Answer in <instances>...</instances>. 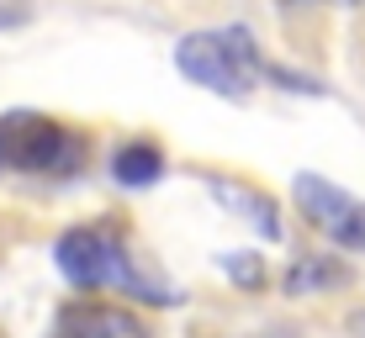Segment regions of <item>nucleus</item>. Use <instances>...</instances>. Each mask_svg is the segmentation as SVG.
Listing matches in <instances>:
<instances>
[{
  "instance_id": "obj_2",
  "label": "nucleus",
  "mask_w": 365,
  "mask_h": 338,
  "mask_svg": "<svg viewBox=\"0 0 365 338\" xmlns=\"http://www.w3.org/2000/svg\"><path fill=\"white\" fill-rule=\"evenodd\" d=\"M53 259H58V270H64V280L80 285V291L122 285V291L143 296V302H159V307L175 302V291L154 285L148 275H138V270H133V254H122L117 238H106V233H96V228H74V233H64V238H58V248H53Z\"/></svg>"
},
{
  "instance_id": "obj_3",
  "label": "nucleus",
  "mask_w": 365,
  "mask_h": 338,
  "mask_svg": "<svg viewBox=\"0 0 365 338\" xmlns=\"http://www.w3.org/2000/svg\"><path fill=\"white\" fill-rule=\"evenodd\" d=\"M0 164L27 174H74L85 164V137L43 111H6L0 117Z\"/></svg>"
},
{
  "instance_id": "obj_11",
  "label": "nucleus",
  "mask_w": 365,
  "mask_h": 338,
  "mask_svg": "<svg viewBox=\"0 0 365 338\" xmlns=\"http://www.w3.org/2000/svg\"><path fill=\"white\" fill-rule=\"evenodd\" d=\"M349 333H360V338H365V312H355V317H349Z\"/></svg>"
},
{
  "instance_id": "obj_9",
  "label": "nucleus",
  "mask_w": 365,
  "mask_h": 338,
  "mask_svg": "<svg viewBox=\"0 0 365 338\" xmlns=\"http://www.w3.org/2000/svg\"><path fill=\"white\" fill-rule=\"evenodd\" d=\"M222 270L238 275L244 285H259V265H255V259H222Z\"/></svg>"
},
{
  "instance_id": "obj_8",
  "label": "nucleus",
  "mask_w": 365,
  "mask_h": 338,
  "mask_svg": "<svg viewBox=\"0 0 365 338\" xmlns=\"http://www.w3.org/2000/svg\"><path fill=\"white\" fill-rule=\"evenodd\" d=\"M339 280H344V270H339V265H318V259H302V265L286 275V291L302 296L307 285H339Z\"/></svg>"
},
{
  "instance_id": "obj_6",
  "label": "nucleus",
  "mask_w": 365,
  "mask_h": 338,
  "mask_svg": "<svg viewBox=\"0 0 365 338\" xmlns=\"http://www.w3.org/2000/svg\"><path fill=\"white\" fill-rule=\"evenodd\" d=\"M111 174H117V185H154L165 174V154L148 137H133V143H122L111 154Z\"/></svg>"
},
{
  "instance_id": "obj_12",
  "label": "nucleus",
  "mask_w": 365,
  "mask_h": 338,
  "mask_svg": "<svg viewBox=\"0 0 365 338\" xmlns=\"http://www.w3.org/2000/svg\"><path fill=\"white\" fill-rule=\"evenodd\" d=\"M292 6H297V0H292ZM339 6H355V0H339Z\"/></svg>"
},
{
  "instance_id": "obj_10",
  "label": "nucleus",
  "mask_w": 365,
  "mask_h": 338,
  "mask_svg": "<svg viewBox=\"0 0 365 338\" xmlns=\"http://www.w3.org/2000/svg\"><path fill=\"white\" fill-rule=\"evenodd\" d=\"M21 21H27V6H21V0H0V32L21 27Z\"/></svg>"
},
{
  "instance_id": "obj_5",
  "label": "nucleus",
  "mask_w": 365,
  "mask_h": 338,
  "mask_svg": "<svg viewBox=\"0 0 365 338\" xmlns=\"http://www.w3.org/2000/svg\"><path fill=\"white\" fill-rule=\"evenodd\" d=\"M58 338H148V328L122 307L106 302H69L58 312Z\"/></svg>"
},
{
  "instance_id": "obj_7",
  "label": "nucleus",
  "mask_w": 365,
  "mask_h": 338,
  "mask_svg": "<svg viewBox=\"0 0 365 338\" xmlns=\"http://www.w3.org/2000/svg\"><path fill=\"white\" fill-rule=\"evenodd\" d=\"M212 196H217V201H228V206H238L249 222H255V233L281 238V217H275V201H270V196L249 191V185H238V180H212Z\"/></svg>"
},
{
  "instance_id": "obj_4",
  "label": "nucleus",
  "mask_w": 365,
  "mask_h": 338,
  "mask_svg": "<svg viewBox=\"0 0 365 338\" xmlns=\"http://www.w3.org/2000/svg\"><path fill=\"white\" fill-rule=\"evenodd\" d=\"M292 196H297L302 217H307L323 238H334V243L349 248V254H365V201L360 196L339 191V185L323 180V174H297Z\"/></svg>"
},
{
  "instance_id": "obj_13",
  "label": "nucleus",
  "mask_w": 365,
  "mask_h": 338,
  "mask_svg": "<svg viewBox=\"0 0 365 338\" xmlns=\"http://www.w3.org/2000/svg\"><path fill=\"white\" fill-rule=\"evenodd\" d=\"M0 169H6V164H0Z\"/></svg>"
},
{
  "instance_id": "obj_1",
  "label": "nucleus",
  "mask_w": 365,
  "mask_h": 338,
  "mask_svg": "<svg viewBox=\"0 0 365 338\" xmlns=\"http://www.w3.org/2000/svg\"><path fill=\"white\" fill-rule=\"evenodd\" d=\"M175 69L212 95H249L255 80H265L270 64L259 58V43L249 27H207L185 32L175 43Z\"/></svg>"
}]
</instances>
